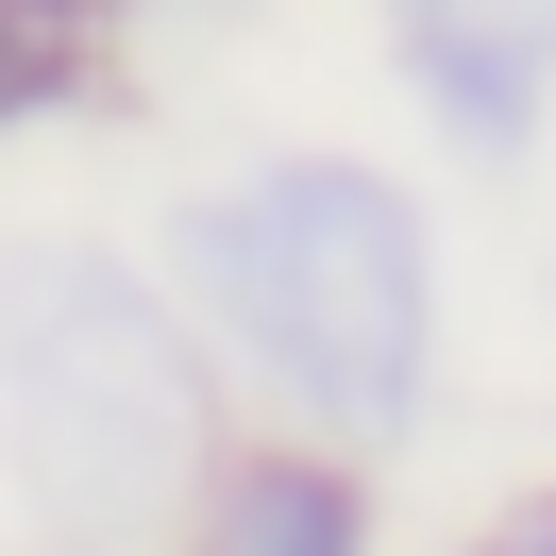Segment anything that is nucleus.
Returning <instances> with one entry per match:
<instances>
[{
  "label": "nucleus",
  "mask_w": 556,
  "mask_h": 556,
  "mask_svg": "<svg viewBox=\"0 0 556 556\" xmlns=\"http://www.w3.org/2000/svg\"><path fill=\"white\" fill-rule=\"evenodd\" d=\"M186 287L320 421H354V439L405 421V388H421V219L371 169H253L237 203L186 219Z\"/></svg>",
  "instance_id": "obj_1"
},
{
  "label": "nucleus",
  "mask_w": 556,
  "mask_h": 556,
  "mask_svg": "<svg viewBox=\"0 0 556 556\" xmlns=\"http://www.w3.org/2000/svg\"><path fill=\"white\" fill-rule=\"evenodd\" d=\"M35 439L85 506H152L186 455V338L118 270H51L35 304Z\"/></svg>",
  "instance_id": "obj_2"
},
{
  "label": "nucleus",
  "mask_w": 556,
  "mask_h": 556,
  "mask_svg": "<svg viewBox=\"0 0 556 556\" xmlns=\"http://www.w3.org/2000/svg\"><path fill=\"white\" fill-rule=\"evenodd\" d=\"M203 556H354V472H320V455H253V472H219Z\"/></svg>",
  "instance_id": "obj_3"
},
{
  "label": "nucleus",
  "mask_w": 556,
  "mask_h": 556,
  "mask_svg": "<svg viewBox=\"0 0 556 556\" xmlns=\"http://www.w3.org/2000/svg\"><path fill=\"white\" fill-rule=\"evenodd\" d=\"M421 51H439V102H472L489 136L522 118V68H506V35H421Z\"/></svg>",
  "instance_id": "obj_4"
},
{
  "label": "nucleus",
  "mask_w": 556,
  "mask_h": 556,
  "mask_svg": "<svg viewBox=\"0 0 556 556\" xmlns=\"http://www.w3.org/2000/svg\"><path fill=\"white\" fill-rule=\"evenodd\" d=\"M51 68H68V51H51V35H35V17H17V0H0V118L35 102V85H51Z\"/></svg>",
  "instance_id": "obj_5"
},
{
  "label": "nucleus",
  "mask_w": 556,
  "mask_h": 556,
  "mask_svg": "<svg viewBox=\"0 0 556 556\" xmlns=\"http://www.w3.org/2000/svg\"><path fill=\"white\" fill-rule=\"evenodd\" d=\"M506 556H556V506H540V522H522V540H506Z\"/></svg>",
  "instance_id": "obj_6"
}]
</instances>
